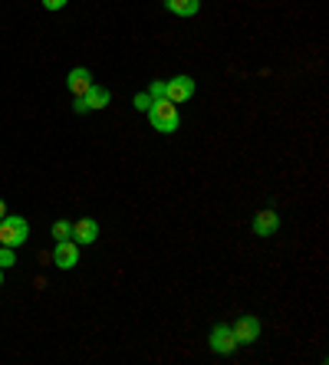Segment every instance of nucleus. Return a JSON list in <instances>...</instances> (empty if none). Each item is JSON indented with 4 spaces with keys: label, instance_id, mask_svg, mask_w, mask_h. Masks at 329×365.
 I'll return each instance as SVG.
<instances>
[{
    "label": "nucleus",
    "instance_id": "obj_1",
    "mask_svg": "<svg viewBox=\"0 0 329 365\" xmlns=\"http://www.w3.org/2000/svg\"><path fill=\"white\" fill-rule=\"evenodd\" d=\"M148 122H152L155 132H161V135H171V132H178V125H181V115H178V106L168 99H155L152 106H148Z\"/></svg>",
    "mask_w": 329,
    "mask_h": 365
},
{
    "label": "nucleus",
    "instance_id": "obj_2",
    "mask_svg": "<svg viewBox=\"0 0 329 365\" xmlns=\"http://www.w3.org/2000/svg\"><path fill=\"white\" fill-rule=\"evenodd\" d=\"M30 237V224L20 214H7L0 221V247H24Z\"/></svg>",
    "mask_w": 329,
    "mask_h": 365
},
{
    "label": "nucleus",
    "instance_id": "obj_3",
    "mask_svg": "<svg viewBox=\"0 0 329 365\" xmlns=\"http://www.w3.org/2000/svg\"><path fill=\"white\" fill-rule=\"evenodd\" d=\"M208 346H211V352H218V356H231V352L237 349L234 329H231L228 323H218L211 329V339H208Z\"/></svg>",
    "mask_w": 329,
    "mask_h": 365
},
{
    "label": "nucleus",
    "instance_id": "obj_4",
    "mask_svg": "<svg viewBox=\"0 0 329 365\" xmlns=\"http://www.w3.org/2000/svg\"><path fill=\"white\" fill-rule=\"evenodd\" d=\"M109 102H112V93H109V89H102V86H93V89H89L86 96H79L73 109H76L79 115H86V112H93V109H106Z\"/></svg>",
    "mask_w": 329,
    "mask_h": 365
},
{
    "label": "nucleus",
    "instance_id": "obj_5",
    "mask_svg": "<svg viewBox=\"0 0 329 365\" xmlns=\"http://www.w3.org/2000/svg\"><path fill=\"white\" fill-rule=\"evenodd\" d=\"M53 264H56L59 270H73V267L79 264L76 240H56V247H53Z\"/></svg>",
    "mask_w": 329,
    "mask_h": 365
},
{
    "label": "nucleus",
    "instance_id": "obj_6",
    "mask_svg": "<svg viewBox=\"0 0 329 365\" xmlns=\"http://www.w3.org/2000/svg\"><path fill=\"white\" fill-rule=\"evenodd\" d=\"M231 329H234L237 346H250V342H257V336H260V319H257V316H241Z\"/></svg>",
    "mask_w": 329,
    "mask_h": 365
},
{
    "label": "nucleus",
    "instance_id": "obj_7",
    "mask_svg": "<svg viewBox=\"0 0 329 365\" xmlns=\"http://www.w3.org/2000/svg\"><path fill=\"white\" fill-rule=\"evenodd\" d=\"M250 227H253V234H257V237H273V234H277V227H280V214L273 211V207H263V211L253 214Z\"/></svg>",
    "mask_w": 329,
    "mask_h": 365
},
{
    "label": "nucleus",
    "instance_id": "obj_8",
    "mask_svg": "<svg viewBox=\"0 0 329 365\" xmlns=\"http://www.w3.org/2000/svg\"><path fill=\"white\" fill-rule=\"evenodd\" d=\"M191 96H194V79L191 76H175L171 83H165V99L175 102V106L188 102Z\"/></svg>",
    "mask_w": 329,
    "mask_h": 365
},
{
    "label": "nucleus",
    "instance_id": "obj_9",
    "mask_svg": "<svg viewBox=\"0 0 329 365\" xmlns=\"http://www.w3.org/2000/svg\"><path fill=\"white\" fill-rule=\"evenodd\" d=\"M93 73H89V69H86V66H76V69H69V76H66V89H69V93H73V96H76V99H79V96H86V93H89V89H93Z\"/></svg>",
    "mask_w": 329,
    "mask_h": 365
},
{
    "label": "nucleus",
    "instance_id": "obj_10",
    "mask_svg": "<svg viewBox=\"0 0 329 365\" xmlns=\"http://www.w3.org/2000/svg\"><path fill=\"white\" fill-rule=\"evenodd\" d=\"M73 240L76 244H96L99 240V224L93 217H83V221L73 224Z\"/></svg>",
    "mask_w": 329,
    "mask_h": 365
},
{
    "label": "nucleus",
    "instance_id": "obj_11",
    "mask_svg": "<svg viewBox=\"0 0 329 365\" xmlns=\"http://www.w3.org/2000/svg\"><path fill=\"white\" fill-rule=\"evenodd\" d=\"M165 10H171L175 17H194L201 10V0H165Z\"/></svg>",
    "mask_w": 329,
    "mask_h": 365
},
{
    "label": "nucleus",
    "instance_id": "obj_12",
    "mask_svg": "<svg viewBox=\"0 0 329 365\" xmlns=\"http://www.w3.org/2000/svg\"><path fill=\"white\" fill-rule=\"evenodd\" d=\"M53 240H73V224H69V221H56V224H53Z\"/></svg>",
    "mask_w": 329,
    "mask_h": 365
},
{
    "label": "nucleus",
    "instance_id": "obj_13",
    "mask_svg": "<svg viewBox=\"0 0 329 365\" xmlns=\"http://www.w3.org/2000/svg\"><path fill=\"white\" fill-rule=\"evenodd\" d=\"M17 264V254H14V247H0V270H7V267Z\"/></svg>",
    "mask_w": 329,
    "mask_h": 365
},
{
    "label": "nucleus",
    "instance_id": "obj_14",
    "mask_svg": "<svg viewBox=\"0 0 329 365\" xmlns=\"http://www.w3.org/2000/svg\"><path fill=\"white\" fill-rule=\"evenodd\" d=\"M152 102H155V99H152V96H148V93H138V96H136V102H132V106H136L138 112H148V106H152Z\"/></svg>",
    "mask_w": 329,
    "mask_h": 365
},
{
    "label": "nucleus",
    "instance_id": "obj_15",
    "mask_svg": "<svg viewBox=\"0 0 329 365\" xmlns=\"http://www.w3.org/2000/svg\"><path fill=\"white\" fill-rule=\"evenodd\" d=\"M148 96L152 99H165V83H152L148 86Z\"/></svg>",
    "mask_w": 329,
    "mask_h": 365
},
{
    "label": "nucleus",
    "instance_id": "obj_16",
    "mask_svg": "<svg viewBox=\"0 0 329 365\" xmlns=\"http://www.w3.org/2000/svg\"><path fill=\"white\" fill-rule=\"evenodd\" d=\"M43 7L46 10H63L66 7V0H43Z\"/></svg>",
    "mask_w": 329,
    "mask_h": 365
},
{
    "label": "nucleus",
    "instance_id": "obj_17",
    "mask_svg": "<svg viewBox=\"0 0 329 365\" xmlns=\"http://www.w3.org/2000/svg\"><path fill=\"white\" fill-rule=\"evenodd\" d=\"M7 217V204H4V197H0V221Z\"/></svg>",
    "mask_w": 329,
    "mask_h": 365
},
{
    "label": "nucleus",
    "instance_id": "obj_18",
    "mask_svg": "<svg viewBox=\"0 0 329 365\" xmlns=\"http://www.w3.org/2000/svg\"><path fill=\"white\" fill-rule=\"evenodd\" d=\"M0 287H4V270H0Z\"/></svg>",
    "mask_w": 329,
    "mask_h": 365
}]
</instances>
